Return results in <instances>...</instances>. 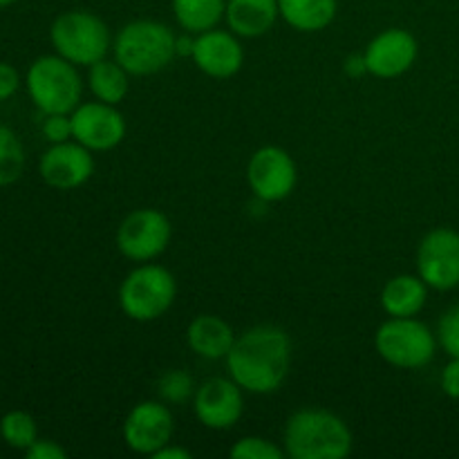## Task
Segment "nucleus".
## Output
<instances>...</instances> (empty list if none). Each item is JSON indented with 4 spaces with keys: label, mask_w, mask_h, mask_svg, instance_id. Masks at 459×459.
Returning <instances> with one entry per match:
<instances>
[{
    "label": "nucleus",
    "mask_w": 459,
    "mask_h": 459,
    "mask_svg": "<svg viewBox=\"0 0 459 459\" xmlns=\"http://www.w3.org/2000/svg\"><path fill=\"white\" fill-rule=\"evenodd\" d=\"M430 287L421 281V276L412 273H399L390 278L381 290V307L388 316L408 318L417 316L429 300Z\"/></svg>",
    "instance_id": "obj_19"
},
{
    "label": "nucleus",
    "mask_w": 459,
    "mask_h": 459,
    "mask_svg": "<svg viewBox=\"0 0 459 459\" xmlns=\"http://www.w3.org/2000/svg\"><path fill=\"white\" fill-rule=\"evenodd\" d=\"M375 348L385 363L402 370H420L429 366L437 352V334L415 316H390L375 334Z\"/></svg>",
    "instance_id": "obj_7"
},
{
    "label": "nucleus",
    "mask_w": 459,
    "mask_h": 459,
    "mask_svg": "<svg viewBox=\"0 0 459 459\" xmlns=\"http://www.w3.org/2000/svg\"><path fill=\"white\" fill-rule=\"evenodd\" d=\"M21 88V74L12 63L0 61V101H7Z\"/></svg>",
    "instance_id": "obj_30"
},
{
    "label": "nucleus",
    "mask_w": 459,
    "mask_h": 459,
    "mask_svg": "<svg viewBox=\"0 0 459 459\" xmlns=\"http://www.w3.org/2000/svg\"><path fill=\"white\" fill-rule=\"evenodd\" d=\"M186 343L197 357L218 361V359H227L229 350L236 343V334L222 316L200 314L188 323Z\"/></svg>",
    "instance_id": "obj_17"
},
{
    "label": "nucleus",
    "mask_w": 459,
    "mask_h": 459,
    "mask_svg": "<svg viewBox=\"0 0 459 459\" xmlns=\"http://www.w3.org/2000/svg\"><path fill=\"white\" fill-rule=\"evenodd\" d=\"M281 18L296 31H321L334 22L336 0H278Z\"/></svg>",
    "instance_id": "obj_20"
},
{
    "label": "nucleus",
    "mask_w": 459,
    "mask_h": 459,
    "mask_svg": "<svg viewBox=\"0 0 459 459\" xmlns=\"http://www.w3.org/2000/svg\"><path fill=\"white\" fill-rule=\"evenodd\" d=\"M247 182L260 202L272 204L291 195L299 182V173L285 148L263 146L251 155L247 166Z\"/></svg>",
    "instance_id": "obj_10"
},
{
    "label": "nucleus",
    "mask_w": 459,
    "mask_h": 459,
    "mask_svg": "<svg viewBox=\"0 0 459 459\" xmlns=\"http://www.w3.org/2000/svg\"><path fill=\"white\" fill-rule=\"evenodd\" d=\"M417 52H420V45L411 31L402 27H390L377 34L363 52L368 74H375L379 79H394V76L406 74L415 65Z\"/></svg>",
    "instance_id": "obj_15"
},
{
    "label": "nucleus",
    "mask_w": 459,
    "mask_h": 459,
    "mask_svg": "<svg viewBox=\"0 0 459 459\" xmlns=\"http://www.w3.org/2000/svg\"><path fill=\"white\" fill-rule=\"evenodd\" d=\"M417 273L430 290L459 287V231L439 227L426 233L417 247Z\"/></svg>",
    "instance_id": "obj_9"
},
{
    "label": "nucleus",
    "mask_w": 459,
    "mask_h": 459,
    "mask_svg": "<svg viewBox=\"0 0 459 459\" xmlns=\"http://www.w3.org/2000/svg\"><path fill=\"white\" fill-rule=\"evenodd\" d=\"M39 173L48 186L56 188V191H74L92 178V151L76 139L74 142L52 143L40 157Z\"/></svg>",
    "instance_id": "obj_13"
},
{
    "label": "nucleus",
    "mask_w": 459,
    "mask_h": 459,
    "mask_svg": "<svg viewBox=\"0 0 459 459\" xmlns=\"http://www.w3.org/2000/svg\"><path fill=\"white\" fill-rule=\"evenodd\" d=\"M49 40L58 56L67 58L74 65H94L106 58L110 49L108 25L92 12L74 9L54 18L49 27Z\"/></svg>",
    "instance_id": "obj_6"
},
{
    "label": "nucleus",
    "mask_w": 459,
    "mask_h": 459,
    "mask_svg": "<svg viewBox=\"0 0 459 459\" xmlns=\"http://www.w3.org/2000/svg\"><path fill=\"white\" fill-rule=\"evenodd\" d=\"M178 36L157 21H133L121 27L112 43L115 61L128 74L151 76L166 70L178 56Z\"/></svg>",
    "instance_id": "obj_3"
},
{
    "label": "nucleus",
    "mask_w": 459,
    "mask_h": 459,
    "mask_svg": "<svg viewBox=\"0 0 459 459\" xmlns=\"http://www.w3.org/2000/svg\"><path fill=\"white\" fill-rule=\"evenodd\" d=\"M88 83L94 97L103 103H110V106L124 101L130 85L128 72L117 61H108V58H101L94 65H90Z\"/></svg>",
    "instance_id": "obj_22"
},
{
    "label": "nucleus",
    "mask_w": 459,
    "mask_h": 459,
    "mask_svg": "<svg viewBox=\"0 0 459 459\" xmlns=\"http://www.w3.org/2000/svg\"><path fill=\"white\" fill-rule=\"evenodd\" d=\"M227 12V0H173L175 21L186 34H202L218 25Z\"/></svg>",
    "instance_id": "obj_21"
},
{
    "label": "nucleus",
    "mask_w": 459,
    "mask_h": 459,
    "mask_svg": "<svg viewBox=\"0 0 459 459\" xmlns=\"http://www.w3.org/2000/svg\"><path fill=\"white\" fill-rule=\"evenodd\" d=\"M285 453L291 459H345L352 453V430L334 412L305 408L287 421Z\"/></svg>",
    "instance_id": "obj_2"
},
{
    "label": "nucleus",
    "mask_w": 459,
    "mask_h": 459,
    "mask_svg": "<svg viewBox=\"0 0 459 459\" xmlns=\"http://www.w3.org/2000/svg\"><path fill=\"white\" fill-rule=\"evenodd\" d=\"M233 459H282L285 448H278L276 444L264 437H242L233 444L229 451Z\"/></svg>",
    "instance_id": "obj_26"
},
{
    "label": "nucleus",
    "mask_w": 459,
    "mask_h": 459,
    "mask_svg": "<svg viewBox=\"0 0 459 459\" xmlns=\"http://www.w3.org/2000/svg\"><path fill=\"white\" fill-rule=\"evenodd\" d=\"M437 343L448 357H459V303L448 307L437 323Z\"/></svg>",
    "instance_id": "obj_27"
},
{
    "label": "nucleus",
    "mask_w": 459,
    "mask_h": 459,
    "mask_svg": "<svg viewBox=\"0 0 459 459\" xmlns=\"http://www.w3.org/2000/svg\"><path fill=\"white\" fill-rule=\"evenodd\" d=\"M442 390L446 397L459 402V357H451V361L442 370Z\"/></svg>",
    "instance_id": "obj_31"
},
{
    "label": "nucleus",
    "mask_w": 459,
    "mask_h": 459,
    "mask_svg": "<svg viewBox=\"0 0 459 459\" xmlns=\"http://www.w3.org/2000/svg\"><path fill=\"white\" fill-rule=\"evenodd\" d=\"M345 72H348V76L368 74L366 56H363V54H350V56L345 58Z\"/></svg>",
    "instance_id": "obj_32"
},
{
    "label": "nucleus",
    "mask_w": 459,
    "mask_h": 459,
    "mask_svg": "<svg viewBox=\"0 0 459 459\" xmlns=\"http://www.w3.org/2000/svg\"><path fill=\"white\" fill-rule=\"evenodd\" d=\"M169 218L157 209H137L121 220L117 229V249L134 263H151L170 242Z\"/></svg>",
    "instance_id": "obj_8"
},
{
    "label": "nucleus",
    "mask_w": 459,
    "mask_h": 459,
    "mask_svg": "<svg viewBox=\"0 0 459 459\" xmlns=\"http://www.w3.org/2000/svg\"><path fill=\"white\" fill-rule=\"evenodd\" d=\"M157 393L169 403H184L195 397V384L186 370H169L157 381Z\"/></svg>",
    "instance_id": "obj_25"
},
{
    "label": "nucleus",
    "mask_w": 459,
    "mask_h": 459,
    "mask_svg": "<svg viewBox=\"0 0 459 459\" xmlns=\"http://www.w3.org/2000/svg\"><path fill=\"white\" fill-rule=\"evenodd\" d=\"M13 3H18V0H0V7H9Z\"/></svg>",
    "instance_id": "obj_35"
},
{
    "label": "nucleus",
    "mask_w": 459,
    "mask_h": 459,
    "mask_svg": "<svg viewBox=\"0 0 459 459\" xmlns=\"http://www.w3.org/2000/svg\"><path fill=\"white\" fill-rule=\"evenodd\" d=\"M195 417L204 429L211 430H229L240 421L245 411V399L242 388L233 379H215L204 381L195 390Z\"/></svg>",
    "instance_id": "obj_14"
},
{
    "label": "nucleus",
    "mask_w": 459,
    "mask_h": 459,
    "mask_svg": "<svg viewBox=\"0 0 459 459\" xmlns=\"http://www.w3.org/2000/svg\"><path fill=\"white\" fill-rule=\"evenodd\" d=\"M291 363V341L276 325H255L236 336L227 354L229 377L251 394L276 393L287 379Z\"/></svg>",
    "instance_id": "obj_1"
},
{
    "label": "nucleus",
    "mask_w": 459,
    "mask_h": 459,
    "mask_svg": "<svg viewBox=\"0 0 459 459\" xmlns=\"http://www.w3.org/2000/svg\"><path fill=\"white\" fill-rule=\"evenodd\" d=\"M40 130H43V137L49 143H63L74 139V133H72V115H61V112H56V115H45Z\"/></svg>",
    "instance_id": "obj_28"
},
{
    "label": "nucleus",
    "mask_w": 459,
    "mask_h": 459,
    "mask_svg": "<svg viewBox=\"0 0 459 459\" xmlns=\"http://www.w3.org/2000/svg\"><path fill=\"white\" fill-rule=\"evenodd\" d=\"M25 170V148L9 126L0 124V186H12Z\"/></svg>",
    "instance_id": "obj_23"
},
{
    "label": "nucleus",
    "mask_w": 459,
    "mask_h": 459,
    "mask_svg": "<svg viewBox=\"0 0 459 459\" xmlns=\"http://www.w3.org/2000/svg\"><path fill=\"white\" fill-rule=\"evenodd\" d=\"M72 133L76 142L92 152H106L124 142L126 119L115 106L97 99L76 106L72 112Z\"/></svg>",
    "instance_id": "obj_11"
},
{
    "label": "nucleus",
    "mask_w": 459,
    "mask_h": 459,
    "mask_svg": "<svg viewBox=\"0 0 459 459\" xmlns=\"http://www.w3.org/2000/svg\"><path fill=\"white\" fill-rule=\"evenodd\" d=\"M27 459H65L67 453L61 444L52 442V439H36L30 448L25 451Z\"/></svg>",
    "instance_id": "obj_29"
},
{
    "label": "nucleus",
    "mask_w": 459,
    "mask_h": 459,
    "mask_svg": "<svg viewBox=\"0 0 459 459\" xmlns=\"http://www.w3.org/2000/svg\"><path fill=\"white\" fill-rule=\"evenodd\" d=\"M281 9L278 0H227L229 30L242 39H258L276 25Z\"/></svg>",
    "instance_id": "obj_18"
},
{
    "label": "nucleus",
    "mask_w": 459,
    "mask_h": 459,
    "mask_svg": "<svg viewBox=\"0 0 459 459\" xmlns=\"http://www.w3.org/2000/svg\"><path fill=\"white\" fill-rule=\"evenodd\" d=\"M152 459H191V453L184 451V448L179 446H170V444H166V446H161L160 451L152 455Z\"/></svg>",
    "instance_id": "obj_33"
},
{
    "label": "nucleus",
    "mask_w": 459,
    "mask_h": 459,
    "mask_svg": "<svg viewBox=\"0 0 459 459\" xmlns=\"http://www.w3.org/2000/svg\"><path fill=\"white\" fill-rule=\"evenodd\" d=\"M27 94L43 115H72L81 103L83 81L74 63L58 54L39 56L25 76Z\"/></svg>",
    "instance_id": "obj_4"
},
{
    "label": "nucleus",
    "mask_w": 459,
    "mask_h": 459,
    "mask_svg": "<svg viewBox=\"0 0 459 459\" xmlns=\"http://www.w3.org/2000/svg\"><path fill=\"white\" fill-rule=\"evenodd\" d=\"M0 437L16 451H27L39 439L36 420L25 411H9L0 420Z\"/></svg>",
    "instance_id": "obj_24"
},
{
    "label": "nucleus",
    "mask_w": 459,
    "mask_h": 459,
    "mask_svg": "<svg viewBox=\"0 0 459 459\" xmlns=\"http://www.w3.org/2000/svg\"><path fill=\"white\" fill-rule=\"evenodd\" d=\"M193 61L211 79H229L238 74L245 63V49L233 31L209 30L197 34Z\"/></svg>",
    "instance_id": "obj_16"
},
{
    "label": "nucleus",
    "mask_w": 459,
    "mask_h": 459,
    "mask_svg": "<svg viewBox=\"0 0 459 459\" xmlns=\"http://www.w3.org/2000/svg\"><path fill=\"white\" fill-rule=\"evenodd\" d=\"M178 56H193V48H195V39L191 36H178Z\"/></svg>",
    "instance_id": "obj_34"
},
{
    "label": "nucleus",
    "mask_w": 459,
    "mask_h": 459,
    "mask_svg": "<svg viewBox=\"0 0 459 459\" xmlns=\"http://www.w3.org/2000/svg\"><path fill=\"white\" fill-rule=\"evenodd\" d=\"M175 433L173 412L160 402H142L128 412L124 421L126 446L139 455H155L170 444Z\"/></svg>",
    "instance_id": "obj_12"
},
{
    "label": "nucleus",
    "mask_w": 459,
    "mask_h": 459,
    "mask_svg": "<svg viewBox=\"0 0 459 459\" xmlns=\"http://www.w3.org/2000/svg\"><path fill=\"white\" fill-rule=\"evenodd\" d=\"M178 282L161 264H139L119 287V305L133 321L151 323L164 316L175 303Z\"/></svg>",
    "instance_id": "obj_5"
}]
</instances>
